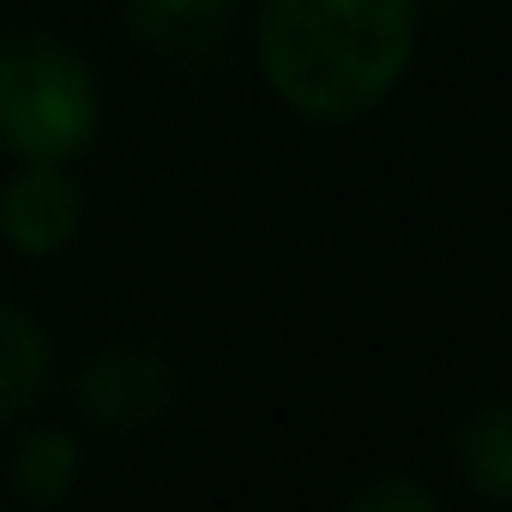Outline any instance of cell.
Returning a JSON list of instances; mask_svg holds the SVG:
<instances>
[{
    "label": "cell",
    "mask_w": 512,
    "mask_h": 512,
    "mask_svg": "<svg viewBox=\"0 0 512 512\" xmlns=\"http://www.w3.org/2000/svg\"><path fill=\"white\" fill-rule=\"evenodd\" d=\"M229 0H139V19H151V25H175V19H211V13H223Z\"/></svg>",
    "instance_id": "9c48e42d"
},
{
    "label": "cell",
    "mask_w": 512,
    "mask_h": 512,
    "mask_svg": "<svg viewBox=\"0 0 512 512\" xmlns=\"http://www.w3.org/2000/svg\"><path fill=\"white\" fill-rule=\"evenodd\" d=\"M175 404V362L157 350H103L79 374V410L97 428H151Z\"/></svg>",
    "instance_id": "3957f363"
},
{
    "label": "cell",
    "mask_w": 512,
    "mask_h": 512,
    "mask_svg": "<svg viewBox=\"0 0 512 512\" xmlns=\"http://www.w3.org/2000/svg\"><path fill=\"white\" fill-rule=\"evenodd\" d=\"M416 0H266L260 67L272 91L314 115H368L410 67Z\"/></svg>",
    "instance_id": "6da1fadb"
},
{
    "label": "cell",
    "mask_w": 512,
    "mask_h": 512,
    "mask_svg": "<svg viewBox=\"0 0 512 512\" xmlns=\"http://www.w3.org/2000/svg\"><path fill=\"white\" fill-rule=\"evenodd\" d=\"M97 115V79L67 43L43 31L0 43V145L7 151H19L25 163H67L97 139Z\"/></svg>",
    "instance_id": "7a4b0ae2"
},
{
    "label": "cell",
    "mask_w": 512,
    "mask_h": 512,
    "mask_svg": "<svg viewBox=\"0 0 512 512\" xmlns=\"http://www.w3.org/2000/svg\"><path fill=\"white\" fill-rule=\"evenodd\" d=\"M49 368H55V350H49L43 326L19 308H0V422L25 416L43 398Z\"/></svg>",
    "instance_id": "8992f818"
},
{
    "label": "cell",
    "mask_w": 512,
    "mask_h": 512,
    "mask_svg": "<svg viewBox=\"0 0 512 512\" xmlns=\"http://www.w3.org/2000/svg\"><path fill=\"white\" fill-rule=\"evenodd\" d=\"M452 452L476 494L512 500V404H470L452 428Z\"/></svg>",
    "instance_id": "5b68a950"
},
{
    "label": "cell",
    "mask_w": 512,
    "mask_h": 512,
    "mask_svg": "<svg viewBox=\"0 0 512 512\" xmlns=\"http://www.w3.org/2000/svg\"><path fill=\"white\" fill-rule=\"evenodd\" d=\"M350 506L356 512H428L434 506V488H422V482H404V476H380V482H362L356 494H350Z\"/></svg>",
    "instance_id": "ba28073f"
},
{
    "label": "cell",
    "mask_w": 512,
    "mask_h": 512,
    "mask_svg": "<svg viewBox=\"0 0 512 512\" xmlns=\"http://www.w3.org/2000/svg\"><path fill=\"white\" fill-rule=\"evenodd\" d=\"M7 476H13V494H25L37 506H55L79 482V446H73V434H61V428L25 434V446L13 452V470Z\"/></svg>",
    "instance_id": "52a82bcc"
},
{
    "label": "cell",
    "mask_w": 512,
    "mask_h": 512,
    "mask_svg": "<svg viewBox=\"0 0 512 512\" xmlns=\"http://www.w3.org/2000/svg\"><path fill=\"white\" fill-rule=\"evenodd\" d=\"M85 223V193L61 163H31L0 193V235L19 253H61Z\"/></svg>",
    "instance_id": "277c9868"
}]
</instances>
